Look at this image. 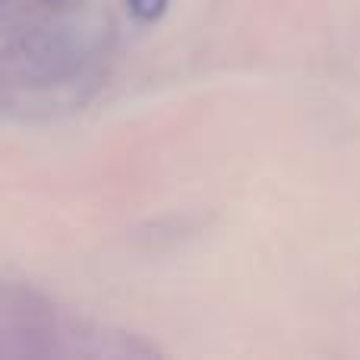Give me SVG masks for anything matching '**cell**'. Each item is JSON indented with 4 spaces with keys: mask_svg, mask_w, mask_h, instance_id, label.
<instances>
[{
    "mask_svg": "<svg viewBox=\"0 0 360 360\" xmlns=\"http://www.w3.org/2000/svg\"><path fill=\"white\" fill-rule=\"evenodd\" d=\"M130 4H133V10H136L139 16L152 19V16H155V13L165 6V0H130Z\"/></svg>",
    "mask_w": 360,
    "mask_h": 360,
    "instance_id": "6da1fadb",
    "label": "cell"
}]
</instances>
